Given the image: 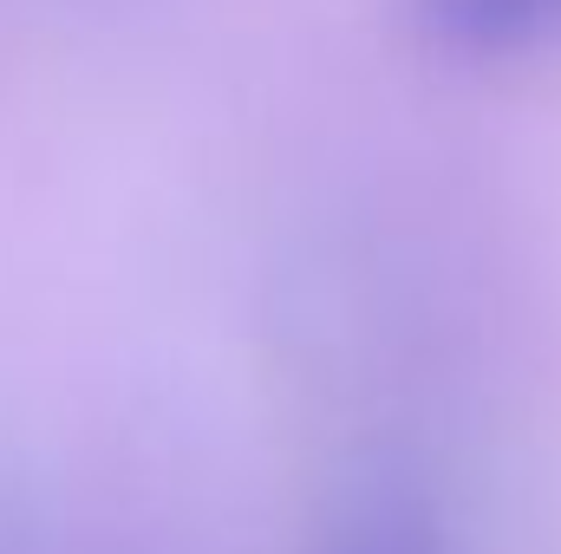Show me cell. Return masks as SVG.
I'll return each instance as SVG.
<instances>
[{
    "mask_svg": "<svg viewBox=\"0 0 561 554\" xmlns=\"http://www.w3.org/2000/svg\"><path fill=\"white\" fill-rule=\"evenodd\" d=\"M346 554H437V542H431V529L412 522V516H386V522H366L346 542Z\"/></svg>",
    "mask_w": 561,
    "mask_h": 554,
    "instance_id": "6da1fadb",
    "label": "cell"
}]
</instances>
